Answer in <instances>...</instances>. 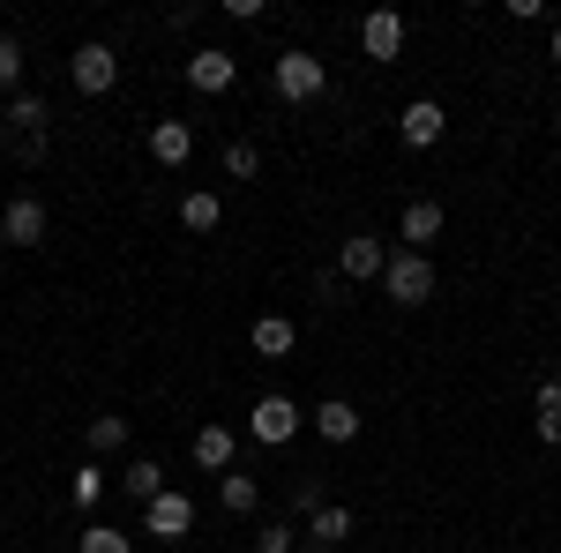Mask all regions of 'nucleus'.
I'll return each mask as SVG.
<instances>
[{
    "label": "nucleus",
    "instance_id": "f03ea898",
    "mask_svg": "<svg viewBox=\"0 0 561 553\" xmlns=\"http://www.w3.org/2000/svg\"><path fill=\"white\" fill-rule=\"evenodd\" d=\"M322 90H330V68L314 53H277V97L285 105H314Z\"/></svg>",
    "mask_w": 561,
    "mask_h": 553
},
{
    "label": "nucleus",
    "instance_id": "9d476101",
    "mask_svg": "<svg viewBox=\"0 0 561 553\" xmlns=\"http://www.w3.org/2000/svg\"><path fill=\"white\" fill-rule=\"evenodd\" d=\"M397 240H404L412 255H427L434 240H442V203H427V195H420V203L404 210V224H397Z\"/></svg>",
    "mask_w": 561,
    "mask_h": 553
},
{
    "label": "nucleus",
    "instance_id": "cd10ccee",
    "mask_svg": "<svg viewBox=\"0 0 561 553\" xmlns=\"http://www.w3.org/2000/svg\"><path fill=\"white\" fill-rule=\"evenodd\" d=\"M345 269H330V277H314V299H322V307H345Z\"/></svg>",
    "mask_w": 561,
    "mask_h": 553
},
{
    "label": "nucleus",
    "instance_id": "423d86ee",
    "mask_svg": "<svg viewBox=\"0 0 561 553\" xmlns=\"http://www.w3.org/2000/svg\"><path fill=\"white\" fill-rule=\"evenodd\" d=\"M0 240H15V247H38V240H45V203H38V195L0 203Z\"/></svg>",
    "mask_w": 561,
    "mask_h": 553
},
{
    "label": "nucleus",
    "instance_id": "f257e3e1",
    "mask_svg": "<svg viewBox=\"0 0 561 553\" xmlns=\"http://www.w3.org/2000/svg\"><path fill=\"white\" fill-rule=\"evenodd\" d=\"M382 292L397 299V307H427V299H434V262H427V255H412V247H404V255H389Z\"/></svg>",
    "mask_w": 561,
    "mask_h": 553
},
{
    "label": "nucleus",
    "instance_id": "a211bd4d",
    "mask_svg": "<svg viewBox=\"0 0 561 553\" xmlns=\"http://www.w3.org/2000/svg\"><path fill=\"white\" fill-rule=\"evenodd\" d=\"M8 135H45V97H38V90H15V105H8Z\"/></svg>",
    "mask_w": 561,
    "mask_h": 553
},
{
    "label": "nucleus",
    "instance_id": "20e7f679",
    "mask_svg": "<svg viewBox=\"0 0 561 553\" xmlns=\"http://www.w3.org/2000/svg\"><path fill=\"white\" fill-rule=\"evenodd\" d=\"M68 76H76V90H83V97H105V90L121 83V53H113V45H76Z\"/></svg>",
    "mask_w": 561,
    "mask_h": 553
},
{
    "label": "nucleus",
    "instance_id": "dca6fc26",
    "mask_svg": "<svg viewBox=\"0 0 561 553\" xmlns=\"http://www.w3.org/2000/svg\"><path fill=\"white\" fill-rule=\"evenodd\" d=\"M314 434H322V441H359V412H352L345 396H322V412H314Z\"/></svg>",
    "mask_w": 561,
    "mask_h": 553
},
{
    "label": "nucleus",
    "instance_id": "7ed1b4c3",
    "mask_svg": "<svg viewBox=\"0 0 561 553\" xmlns=\"http://www.w3.org/2000/svg\"><path fill=\"white\" fill-rule=\"evenodd\" d=\"M300 426L307 419H300V404H293V396H255V412H248V434H255L262 449H285Z\"/></svg>",
    "mask_w": 561,
    "mask_h": 553
},
{
    "label": "nucleus",
    "instance_id": "1a4fd4ad",
    "mask_svg": "<svg viewBox=\"0 0 561 553\" xmlns=\"http://www.w3.org/2000/svg\"><path fill=\"white\" fill-rule=\"evenodd\" d=\"M397 135H404L412 150H434V142H442V105H434V97H412V105L397 113Z\"/></svg>",
    "mask_w": 561,
    "mask_h": 553
},
{
    "label": "nucleus",
    "instance_id": "5701e85b",
    "mask_svg": "<svg viewBox=\"0 0 561 553\" xmlns=\"http://www.w3.org/2000/svg\"><path fill=\"white\" fill-rule=\"evenodd\" d=\"M68 494H76V509H98V494H105V471L83 457V464H76V479H68Z\"/></svg>",
    "mask_w": 561,
    "mask_h": 553
},
{
    "label": "nucleus",
    "instance_id": "0eeeda50",
    "mask_svg": "<svg viewBox=\"0 0 561 553\" xmlns=\"http://www.w3.org/2000/svg\"><path fill=\"white\" fill-rule=\"evenodd\" d=\"M232 76H240V60H232L225 45H203V53L187 60V90H203V97H217V90H232Z\"/></svg>",
    "mask_w": 561,
    "mask_h": 553
},
{
    "label": "nucleus",
    "instance_id": "6ab92c4d",
    "mask_svg": "<svg viewBox=\"0 0 561 553\" xmlns=\"http://www.w3.org/2000/svg\"><path fill=\"white\" fill-rule=\"evenodd\" d=\"M180 224H187V232H217V224H225V203H217V195H203V187H195V195H187V203H180Z\"/></svg>",
    "mask_w": 561,
    "mask_h": 553
},
{
    "label": "nucleus",
    "instance_id": "9b49d317",
    "mask_svg": "<svg viewBox=\"0 0 561 553\" xmlns=\"http://www.w3.org/2000/svg\"><path fill=\"white\" fill-rule=\"evenodd\" d=\"M337 269H345V277H382V269H389L382 240H375V232H352L345 247H337Z\"/></svg>",
    "mask_w": 561,
    "mask_h": 553
},
{
    "label": "nucleus",
    "instance_id": "393cba45",
    "mask_svg": "<svg viewBox=\"0 0 561 553\" xmlns=\"http://www.w3.org/2000/svg\"><path fill=\"white\" fill-rule=\"evenodd\" d=\"M225 172H232V180H255L262 150H255V142H225Z\"/></svg>",
    "mask_w": 561,
    "mask_h": 553
},
{
    "label": "nucleus",
    "instance_id": "c85d7f7f",
    "mask_svg": "<svg viewBox=\"0 0 561 553\" xmlns=\"http://www.w3.org/2000/svg\"><path fill=\"white\" fill-rule=\"evenodd\" d=\"M293 509H300V516L330 509V502H322V479H300V486H293Z\"/></svg>",
    "mask_w": 561,
    "mask_h": 553
},
{
    "label": "nucleus",
    "instance_id": "a878e982",
    "mask_svg": "<svg viewBox=\"0 0 561 553\" xmlns=\"http://www.w3.org/2000/svg\"><path fill=\"white\" fill-rule=\"evenodd\" d=\"M15 83H23V45L0 31V90H15Z\"/></svg>",
    "mask_w": 561,
    "mask_h": 553
},
{
    "label": "nucleus",
    "instance_id": "6e6552de",
    "mask_svg": "<svg viewBox=\"0 0 561 553\" xmlns=\"http://www.w3.org/2000/svg\"><path fill=\"white\" fill-rule=\"evenodd\" d=\"M359 45H367V60H397V53H404V15H397V8H375V15L359 23Z\"/></svg>",
    "mask_w": 561,
    "mask_h": 553
},
{
    "label": "nucleus",
    "instance_id": "b1692460",
    "mask_svg": "<svg viewBox=\"0 0 561 553\" xmlns=\"http://www.w3.org/2000/svg\"><path fill=\"white\" fill-rule=\"evenodd\" d=\"M83 553H135V539L121 531V523H90V531H83Z\"/></svg>",
    "mask_w": 561,
    "mask_h": 553
},
{
    "label": "nucleus",
    "instance_id": "f8f14e48",
    "mask_svg": "<svg viewBox=\"0 0 561 553\" xmlns=\"http://www.w3.org/2000/svg\"><path fill=\"white\" fill-rule=\"evenodd\" d=\"M187 150H195V128H187V120H158V128H150V158H158V165H187Z\"/></svg>",
    "mask_w": 561,
    "mask_h": 553
},
{
    "label": "nucleus",
    "instance_id": "ddd939ff",
    "mask_svg": "<svg viewBox=\"0 0 561 553\" xmlns=\"http://www.w3.org/2000/svg\"><path fill=\"white\" fill-rule=\"evenodd\" d=\"M187 449H195V464L217 471V479L232 471V434H225V426H195V441H187Z\"/></svg>",
    "mask_w": 561,
    "mask_h": 553
},
{
    "label": "nucleus",
    "instance_id": "2eb2a0df",
    "mask_svg": "<svg viewBox=\"0 0 561 553\" xmlns=\"http://www.w3.org/2000/svg\"><path fill=\"white\" fill-rule=\"evenodd\" d=\"M248 344H255L262 359H285V352H293V344H300V330H293V322H285V314H262L255 330H248Z\"/></svg>",
    "mask_w": 561,
    "mask_h": 553
},
{
    "label": "nucleus",
    "instance_id": "39448f33",
    "mask_svg": "<svg viewBox=\"0 0 561 553\" xmlns=\"http://www.w3.org/2000/svg\"><path fill=\"white\" fill-rule=\"evenodd\" d=\"M142 531H150V539H187V531H195V502H187L180 486H165V494L142 509Z\"/></svg>",
    "mask_w": 561,
    "mask_h": 553
},
{
    "label": "nucleus",
    "instance_id": "412c9836",
    "mask_svg": "<svg viewBox=\"0 0 561 553\" xmlns=\"http://www.w3.org/2000/svg\"><path fill=\"white\" fill-rule=\"evenodd\" d=\"M83 441H90V449H98V457H113V449L128 441V419H113V412H98V419L83 426Z\"/></svg>",
    "mask_w": 561,
    "mask_h": 553
},
{
    "label": "nucleus",
    "instance_id": "f3484780",
    "mask_svg": "<svg viewBox=\"0 0 561 553\" xmlns=\"http://www.w3.org/2000/svg\"><path fill=\"white\" fill-rule=\"evenodd\" d=\"M307 539L345 546V539H352V509H337V502H330V509H314V516H307Z\"/></svg>",
    "mask_w": 561,
    "mask_h": 553
},
{
    "label": "nucleus",
    "instance_id": "4468645a",
    "mask_svg": "<svg viewBox=\"0 0 561 553\" xmlns=\"http://www.w3.org/2000/svg\"><path fill=\"white\" fill-rule=\"evenodd\" d=\"M121 486H128V502H135V509H150V502L165 494V464H150V457H135V464L121 471Z\"/></svg>",
    "mask_w": 561,
    "mask_h": 553
},
{
    "label": "nucleus",
    "instance_id": "7c9ffc66",
    "mask_svg": "<svg viewBox=\"0 0 561 553\" xmlns=\"http://www.w3.org/2000/svg\"><path fill=\"white\" fill-rule=\"evenodd\" d=\"M300 553H337V546H322V539H300Z\"/></svg>",
    "mask_w": 561,
    "mask_h": 553
},
{
    "label": "nucleus",
    "instance_id": "2f4dec72",
    "mask_svg": "<svg viewBox=\"0 0 561 553\" xmlns=\"http://www.w3.org/2000/svg\"><path fill=\"white\" fill-rule=\"evenodd\" d=\"M554 60H561V23H554Z\"/></svg>",
    "mask_w": 561,
    "mask_h": 553
},
{
    "label": "nucleus",
    "instance_id": "bb28decb",
    "mask_svg": "<svg viewBox=\"0 0 561 553\" xmlns=\"http://www.w3.org/2000/svg\"><path fill=\"white\" fill-rule=\"evenodd\" d=\"M255 546H262V553H300V531H293V523H270Z\"/></svg>",
    "mask_w": 561,
    "mask_h": 553
},
{
    "label": "nucleus",
    "instance_id": "c756f323",
    "mask_svg": "<svg viewBox=\"0 0 561 553\" xmlns=\"http://www.w3.org/2000/svg\"><path fill=\"white\" fill-rule=\"evenodd\" d=\"M8 142H15V158H23V165H38V158H45V135H8Z\"/></svg>",
    "mask_w": 561,
    "mask_h": 553
},
{
    "label": "nucleus",
    "instance_id": "aec40b11",
    "mask_svg": "<svg viewBox=\"0 0 561 553\" xmlns=\"http://www.w3.org/2000/svg\"><path fill=\"white\" fill-rule=\"evenodd\" d=\"M217 502L232 516H255V502H262V486L248 479V471H225V486H217Z\"/></svg>",
    "mask_w": 561,
    "mask_h": 553
},
{
    "label": "nucleus",
    "instance_id": "4be33fe9",
    "mask_svg": "<svg viewBox=\"0 0 561 553\" xmlns=\"http://www.w3.org/2000/svg\"><path fill=\"white\" fill-rule=\"evenodd\" d=\"M539 441H547V449H561V382L539 389Z\"/></svg>",
    "mask_w": 561,
    "mask_h": 553
}]
</instances>
